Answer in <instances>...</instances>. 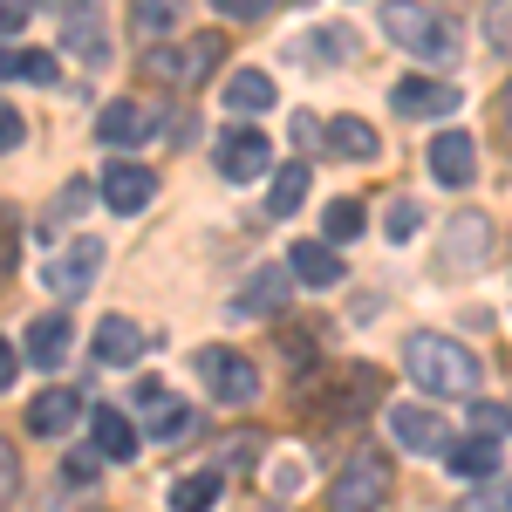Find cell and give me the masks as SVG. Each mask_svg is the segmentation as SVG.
I'll return each mask as SVG.
<instances>
[{"label": "cell", "mask_w": 512, "mask_h": 512, "mask_svg": "<svg viewBox=\"0 0 512 512\" xmlns=\"http://www.w3.org/2000/svg\"><path fill=\"white\" fill-rule=\"evenodd\" d=\"M76 417H82V396L76 390H41L35 403H28V431H35V437H62Z\"/></svg>", "instance_id": "cell-19"}, {"label": "cell", "mask_w": 512, "mask_h": 512, "mask_svg": "<svg viewBox=\"0 0 512 512\" xmlns=\"http://www.w3.org/2000/svg\"><path fill=\"white\" fill-rule=\"evenodd\" d=\"M383 499H390V458H376V451L349 458L328 485V512H376Z\"/></svg>", "instance_id": "cell-3"}, {"label": "cell", "mask_w": 512, "mask_h": 512, "mask_svg": "<svg viewBox=\"0 0 512 512\" xmlns=\"http://www.w3.org/2000/svg\"><path fill=\"white\" fill-rule=\"evenodd\" d=\"M485 246H492V226L465 212V219H451V233H444V274H472L485 267Z\"/></svg>", "instance_id": "cell-10"}, {"label": "cell", "mask_w": 512, "mask_h": 512, "mask_svg": "<svg viewBox=\"0 0 512 512\" xmlns=\"http://www.w3.org/2000/svg\"><path fill=\"white\" fill-rule=\"evenodd\" d=\"M383 35L396 48H410V55H424V62H451L458 55V35H451V21L424 7V0H383Z\"/></svg>", "instance_id": "cell-2"}, {"label": "cell", "mask_w": 512, "mask_h": 512, "mask_svg": "<svg viewBox=\"0 0 512 512\" xmlns=\"http://www.w3.org/2000/svg\"><path fill=\"white\" fill-rule=\"evenodd\" d=\"M355 233H362V205H355V198H335V205L321 212V239L342 246V239H355Z\"/></svg>", "instance_id": "cell-29"}, {"label": "cell", "mask_w": 512, "mask_h": 512, "mask_svg": "<svg viewBox=\"0 0 512 512\" xmlns=\"http://www.w3.org/2000/svg\"><path fill=\"white\" fill-rule=\"evenodd\" d=\"M472 437H492V444L512 437V410L506 403H472Z\"/></svg>", "instance_id": "cell-30"}, {"label": "cell", "mask_w": 512, "mask_h": 512, "mask_svg": "<svg viewBox=\"0 0 512 512\" xmlns=\"http://www.w3.org/2000/svg\"><path fill=\"white\" fill-rule=\"evenodd\" d=\"M28 7H35V0H0V35H14V28L28 21Z\"/></svg>", "instance_id": "cell-38"}, {"label": "cell", "mask_w": 512, "mask_h": 512, "mask_svg": "<svg viewBox=\"0 0 512 512\" xmlns=\"http://www.w3.org/2000/svg\"><path fill=\"white\" fill-rule=\"evenodd\" d=\"M69 355V315H41L35 328H28V362L35 369H55Z\"/></svg>", "instance_id": "cell-24"}, {"label": "cell", "mask_w": 512, "mask_h": 512, "mask_svg": "<svg viewBox=\"0 0 512 512\" xmlns=\"http://www.w3.org/2000/svg\"><path fill=\"white\" fill-rule=\"evenodd\" d=\"M62 48L89 62V69H103V55H110V41H103V14L96 7H69V21H62Z\"/></svg>", "instance_id": "cell-15"}, {"label": "cell", "mask_w": 512, "mask_h": 512, "mask_svg": "<svg viewBox=\"0 0 512 512\" xmlns=\"http://www.w3.org/2000/svg\"><path fill=\"white\" fill-rule=\"evenodd\" d=\"M294 137H301V144H321V123L301 110V117H294Z\"/></svg>", "instance_id": "cell-41"}, {"label": "cell", "mask_w": 512, "mask_h": 512, "mask_svg": "<svg viewBox=\"0 0 512 512\" xmlns=\"http://www.w3.org/2000/svg\"><path fill=\"white\" fill-rule=\"evenodd\" d=\"M7 76H21V82H62V62L55 55H41V48H0V82Z\"/></svg>", "instance_id": "cell-25"}, {"label": "cell", "mask_w": 512, "mask_h": 512, "mask_svg": "<svg viewBox=\"0 0 512 512\" xmlns=\"http://www.w3.org/2000/svg\"><path fill=\"white\" fill-rule=\"evenodd\" d=\"M144 355V328L130 315H103L96 321V362H110V369H123V362H137Z\"/></svg>", "instance_id": "cell-16"}, {"label": "cell", "mask_w": 512, "mask_h": 512, "mask_svg": "<svg viewBox=\"0 0 512 512\" xmlns=\"http://www.w3.org/2000/svg\"><path fill=\"white\" fill-rule=\"evenodd\" d=\"M396 110L403 117H451L458 110V89L437 82V76H403L396 82Z\"/></svg>", "instance_id": "cell-13"}, {"label": "cell", "mask_w": 512, "mask_h": 512, "mask_svg": "<svg viewBox=\"0 0 512 512\" xmlns=\"http://www.w3.org/2000/svg\"><path fill=\"white\" fill-rule=\"evenodd\" d=\"M383 226H390V239H410V233H417V205H410V198H396Z\"/></svg>", "instance_id": "cell-35"}, {"label": "cell", "mask_w": 512, "mask_h": 512, "mask_svg": "<svg viewBox=\"0 0 512 512\" xmlns=\"http://www.w3.org/2000/svg\"><path fill=\"white\" fill-rule=\"evenodd\" d=\"M458 512H512V478H506V485H492V478H485L478 492L458 499Z\"/></svg>", "instance_id": "cell-31"}, {"label": "cell", "mask_w": 512, "mask_h": 512, "mask_svg": "<svg viewBox=\"0 0 512 512\" xmlns=\"http://www.w3.org/2000/svg\"><path fill=\"white\" fill-rule=\"evenodd\" d=\"M14 253H21V219H14V205H0V274L14 267Z\"/></svg>", "instance_id": "cell-32"}, {"label": "cell", "mask_w": 512, "mask_h": 512, "mask_svg": "<svg viewBox=\"0 0 512 512\" xmlns=\"http://www.w3.org/2000/svg\"><path fill=\"white\" fill-rule=\"evenodd\" d=\"M287 274L301 287H335L342 280V253L328 239H301V246H287Z\"/></svg>", "instance_id": "cell-14"}, {"label": "cell", "mask_w": 512, "mask_h": 512, "mask_svg": "<svg viewBox=\"0 0 512 512\" xmlns=\"http://www.w3.org/2000/svg\"><path fill=\"white\" fill-rule=\"evenodd\" d=\"M14 369H21V362H14V349H7V342H0V390H7V383H14Z\"/></svg>", "instance_id": "cell-42"}, {"label": "cell", "mask_w": 512, "mask_h": 512, "mask_svg": "<svg viewBox=\"0 0 512 512\" xmlns=\"http://www.w3.org/2000/svg\"><path fill=\"white\" fill-rule=\"evenodd\" d=\"M451 472L465 478V485H485V478L499 472V444H492V437H472V444H458V451H451Z\"/></svg>", "instance_id": "cell-26"}, {"label": "cell", "mask_w": 512, "mask_h": 512, "mask_svg": "<svg viewBox=\"0 0 512 512\" xmlns=\"http://www.w3.org/2000/svg\"><path fill=\"white\" fill-rule=\"evenodd\" d=\"M89 205V185H69V192L55 198V219H69V212H82Z\"/></svg>", "instance_id": "cell-39"}, {"label": "cell", "mask_w": 512, "mask_h": 512, "mask_svg": "<svg viewBox=\"0 0 512 512\" xmlns=\"http://www.w3.org/2000/svg\"><path fill=\"white\" fill-rule=\"evenodd\" d=\"M431 171H437V185H451V192H465L478 178V144L465 137V130H444L431 144Z\"/></svg>", "instance_id": "cell-11"}, {"label": "cell", "mask_w": 512, "mask_h": 512, "mask_svg": "<svg viewBox=\"0 0 512 512\" xmlns=\"http://www.w3.org/2000/svg\"><path fill=\"white\" fill-rule=\"evenodd\" d=\"M96 465H103V451H96V444H89V451H69L62 478H69V485H89V478H96Z\"/></svg>", "instance_id": "cell-33"}, {"label": "cell", "mask_w": 512, "mask_h": 512, "mask_svg": "<svg viewBox=\"0 0 512 512\" xmlns=\"http://www.w3.org/2000/svg\"><path fill=\"white\" fill-rule=\"evenodd\" d=\"M198 383L219 396V403H253V390H260L253 362L233 355V349H198Z\"/></svg>", "instance_id": "cell-6"}, {"label": "cell", "mask_w": 512, "mask_h": 512, "mask_svg": "<svg viewBox=\"0 0 512 512\" xmlns=\"http://www.w3.org/2000/svg\"><path fill=\"white\" fill-rule=\"evenodd\" d=\"M267 164H274V137H267V130H226V137H219V171H226L233 185H253Z\"/></svg>", "instance_id": "cell-7"}, {"label": "cell", "mask_w": 512, "mask_h": 512, "mask_svg": "<svg viewBox=\"0 0 512 512\" xmlns=\"http://www.w3.org/2000/svg\"><path fill=\"white\" fill-rule=\"evenodd\" d=\"M403 369H410L417 390H431V396H478V376H485V362L465 342H451V335H410L403 342Z\"/></svg>", "instance_id": "cell-1"}, {"label": "cell", "mask_w": 512, "mask_h": 512, "mask_svg": "<svg viewBox=\"0 0 512 512\" xmlns=\"http://www.w3.org/2000/svg\"><path fill=\"white\" fill-rule=\"evenodd\" d=\"M212 7H219V14H233V21H260L274 0H212Z\"/></svg>", "instance_id": "cell-37"}, {"label": "cell", "mask_w": 512, "mask_h": 512, "mask_svg": "<svg viewBox=\"0 0 512 512\" xmlns=\"http://www.w3.org/2000/svg\"><path fill=\"white\" fill-rule=\"evenodd\" d=\"M499 110H506V123H512V82H506V96H499Z\"/></svg>", "instance_id": "cell-43"}, {"label": "cell", "mask_w": 512, "mask_h": 512, "mask_svg": "<svg viewBox=\"0 0 512 512\" xmlns=\"http://www.w3.org/2000/svg\"><path fill=\"white\" fill-rule=\"evenodd\" d=\"M96 198H103L110 212H144V205L158 198V171H144V164H110L103 185H96Z\"/></svg>", "instance_id": "cell-9"}, {"label": "cell", "mask_w": 512, "mask_h": 512, "mask_svg": "<svg viewBox=\"0 0 512 512\" xmlns=\"http://www.w3.org/2000/svg\"><path fill=\"white\" fill-rule=\"evenodd\" d=\"M21 137H28V123H21V110H14V103H0V151H14Z\"/></svg>", "instance_id": "cell-36"}, {"label": "cell", "mask_w": 512, "mask_h": 512, "mask_svg": "<svg viewBox=\"0 0 512 512\" xmlns=\"http://www.w3.org/2000/svg\"><path fill=\"white\" fill-rule=\"evenodd\" d=\"M130 14H137V35H144V41H164L171 28H178L185 0H130Z\"/></svg>", "instance_id": "cell-28"}, {"label": "cell", "mask_w": 512, "mask_h": 512, "mask_svg": "<svg viewBox=\"0 0 512 512\" xmlns=\"http://www.w3.org/2000/svg\"><path fill=\"white\" fill-rule=\"evenodd\" d=\"M280 103V89H274V76H260V69H239L233 82H226V110L233 117H260V110H274Z\"/></svg>", "instance_id": "cell-21"}, {"label": "cell", "mask_w": 512, "mask_h": 512, "mask_svg": "<svg viewBox=\"0 0 512 512\" xmlns=\"http://www.w3.org/2000/svg\"><path fill=\"white\" fill-rule=\"evenodd\" d=\"M48 7H62V14H69V7H82V0H48Z\"/></svg>", "instance_id": "cell-44"}, {"label": "cell", "mask_w": 512, "mask_h": 512, "mask_svg": "<svg viewBox=\"0 0 512 512\" xmlns=\"http://www.w3.org/2000/svg\"><path fill=\"white\" fill-rule=\"evenodd\" d=\"M14 472H21V465H14V444H7V437H0V499H7V492H14Z\"/></svg>", "instance_id": "cell-40"}, {"label": "cell", "mask_w": 512, "mask_h": 512, "mask_svg": "<svg viewBox=\"0 0 512 512\" xmlns=\"http://www.w3.org/2000/svg\"><path fill=\"white\" fill-rule=\"evenodd\" d=\"M185 431H192V403L144 383V437H185Z\"/></svg>", "instance_id": "cell-18"}, {"label": "cell", "mask_w": 512, "mask_h": 512, "mask_svg": "<svg viewBox=\"0 0 512 512\" xmlns=\"http://www.w3.org/2000/svg\"><path fill=\"white\" fill-rule=\"evenodd\" d=\"M321 137H328V151L335 158H349V164H369L376 151H383V137L369 130L362 117H335V123H321Z\"/></svg>", "instance_id": "cell-20"}, {"label": "cell", "mask_w": 512, "mask_h": 512, "mask_svg": "<svg viewBox=\"0 0 512 512\" xmlns=\"http://www.w3.org/2000/svg\"><path fill=\"white\" fill-rule=\"evenodd\" d=\"M287 280H294L287 267H260V274H253L246 287H239L233 315H239V321H253V315H260V321H274L280 308H287Z\"/></svg>", "instance_id": "cell-12"}, {"label": "cell", "mask_w": 512, "mask_h": 512, "mask_svg": "<svg viewBox=\"0 0 512 512\" xmlns=\"http://www.w3.org/2000/svg\"><path fill=\"white\" fill-rule=\"evenodd\" d=\"M103 274V246L96 239H69V246H55L48 260H41V287L55 294V301H76L89 294V280Z\"/></svg>", "instance_id": "cell-5"}, {"label": "cell", "mask_w": 512, "mask_h": 512, "mask_svg": "<svg viewBox=\"0 0 512 512\" xmlns=\"http://www.w3.org/2000/svg\"><path fill=\"white\" fill-rule=\"evenodd\" d=\"M96 137H103V144H144V137H151V110H144V103H110V110H103V117H96Z\"/></svg>", "instance_id": "cell-22"}, {"label": "cell", "mask_w": 512, "mask_h": 512, "mask_svg": "<svg viewBox=\"0 0 512 512\" xmlns=\"http://www.w3.org/2000/svg\"><path fill=\"white\" fill-rule=\"evenodd\" d=\"M219 55H226V41H219V35H192L185 48L151 41V48H144V76H158V82H198V76H212V69H219Z\"/></svg>", "instance_id": "cell-4"}, {"label": "cell", "mask_w": 512, "mask_h": 512, "mask_svg": "<svg viewBox=\"0 0 512 512\" xmlns=\"http://www.w3.org/2000/svg\"><path fill=\"white\" fill-rule=\"evenodd\" d=\"M301 205H308V158L280 164V171H274V192H267V212H274V219H294Z\"/></svg>", "instance_id": "cell-23"}, {"label": "cell", "mask_w": 512, "mask_h": 512, "mask_svg": "<svg viewBox=\"0 0 512 512\" xmlns=\"http://www.w3.org/2000/svg\"><path fill=\"white\" fill-rule=\"evenodd\" d=\"M485 28H492V48H506V55H512V0H492Z\"/></svg>", "instance_id": "cell-34"}, {"label": "cell", "mask_w": 512, "mask_h": 512, "mask_svg": "<svg viewBox=\"0 0 512 512\" xmlns=\"http://www.w3.org/2000/svg\"><path fill=\"white\" fill-rule=\"evenodd\" d=\"M219 485H226L219 472H192V478H178V485H171V506H178V512H212V506H219Z\"/></svg>", "instance_id": "cell-27"}, {"label": "cell", "mask_w": 512, "mask_h": 512, "mask_svg": "<svg viewBox=\"0 0 512 512\" xmlns=\"http://www.w3.org/2000/svg\"><path fill=\"white\" fill-rule=\"evenodd\" d=\"M390 437L403 451H417V458H437V451H451V437H444V417L424 410V403H396L390 410Z\"/></svg>", "instance_id": "cell-8"}, {"label": "cell", "mask_w": 512, "mask_h": 512, "mask_svg": "<svg viewBox=\"0 0 512 512\" xmlns=\"http://www.w3.org/2000/svg\"><path fill=\"white\" fill-rule=\"evenodd\" d=\"M89 437H96V451H103L110 465H123V458L137 451V424H130L123 410H110V403H96V410H89Z\"/></svg>", "instance_id": "cell-17"}]
</instances>
